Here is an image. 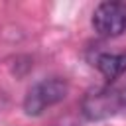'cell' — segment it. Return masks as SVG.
<instances>
[{
    "instance_id": "cell-1",
    "label": "cell",
    "mask_w": 126,
    "mask_h": 126,
    "mask_svg": "<svg viewBox=\"0 0 126 126\" xmlns=\"http://www.w3.org/2000/svg\"><path fill=\"white\" fill-rule=\"evenodd\" d=\"M69 85L61 77H49L35 85H32L24 98V110L28 116H39L49 106L61 102L67 96Z\"/></svg>"
},
{
    "instance_id": "cell-2",
    "label": "cell",
    "mask_w": 126,
    "mask_h": 126,
    "mask_svg": "<svg viewBox=\"0 0 126 126\" xmlns=\"http://www.w3.org/2000/svg\"><path fill=\"white\" fill-rule=\"evenodd\" d=\"M83 114L89 120H104L122 112V93L110 85L91 89L81 102Z\"/></svg>"
},
{
    "instance_id": "cell-3",
    "label": "cell",
    "mask_w": 126,
    "mask_h": 126,
    "mask_svg": "<svg viewBox=\"0 0 126 126\" xmlns=\"http://www.w3.org/2000/svg\"><path fill=\"white\" fill-rule=\"evenodd\" d=\"M94 32L102 37H118L126 32V2H100L93 12Z\"/></svg>"
},
{
    "instance_id": "cell-4",
    "label": "cell",
    "mask_w": 126,
    "mask_h": 126,
    "mask_svg": "<svg viewBox=\"0 0 126 126\" xmlns=\"http://www.w3.org/2000/svg\"><path fill=\"white\" fill-rule=\"evenodd\" d=\"M94 65L108 81H114L126 73V55L124 53H100L94 59Z\"/></svg>"
}]
</instances>
